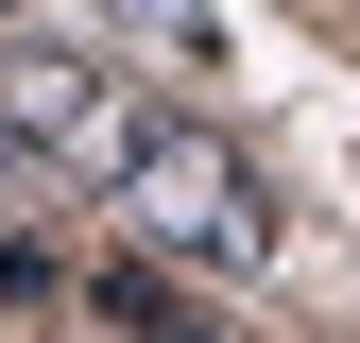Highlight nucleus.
<instances>
[{
    "instance_id": "1",
    "label": "nucleus",
    "mask_w": 360,
    "mask_h": 343,
    "mask_svg": "<svg viewBox=\"0 0 360 343\" xmlns=\"http://www.w3.org/2000/svg\"><path fill=\"white\" fill-rule=\"evenodd\" d=\"M103 189H120V224H138L155 257H206V275H240V257L275 240V206H257V172L223 155V138H189V120H138V155H120Z\"/></svg>"
},
{
    "instance_id": "2",
    "label": "nucleus",
    "mask_w": 360,
    "mask_h": 343,
    "mask_svg": "<svg viewBox=\"0 0 360 343\" xmlns=\"http://www.w3.org/2000/svg\"><path fill=\"white\" fill-rule=\"evenodd\" d=\"M0 138L52 155V172H120L138 155V103H120L103 52H0Z\"/></svg>"
},
{
    "instance_id": "3",
    "label": "nucleus",
    "mask_w": 360,
    "mask_h": 343,
    "mask_svg": "<svg viewBox=\"0 0 360 343\" xmlns=\"http://www.w3.org/2000/svg\"><path fill=\"white\" fill-rule=\"evenodd\" d=\"M138 69H223V0H86Z\"/></svg>"
}]
</instances>
